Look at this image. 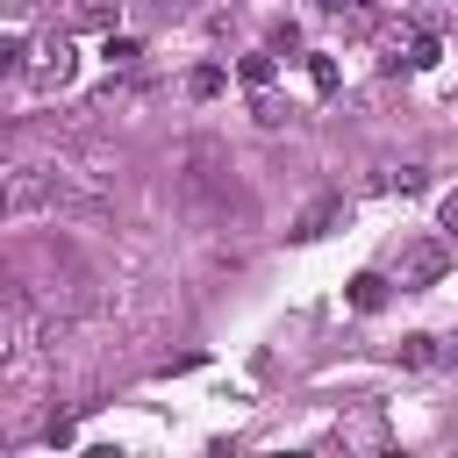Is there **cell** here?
Instances as JSON below:
<instances>
[{
    "instance_id": "11",
    "label": "cell",
    "mask_w": 458,
    "mask_h": 458,
    "mask_svg": "<svg viewBox=\"0 0 458 458\" xmlns=\"http://www.w3.org/2000/svg\"><path fill=\"white\" fill-rule=\"evenodd\" d=\"M14 72H29V43L21 36H0V79H14Z\"/></svg>"
},
{
    "instance_id": "17",
    "label": "cell",
    "mask_w": 458,
    "mask_h": 458,
    "mask_svg": "<svg viewBox=\"0 0 458 458\" xmlns=\"http://www.w3.org/2000/svg\"><path fill=\"white\" fill-rule=\"evenodd\" d=\"M50 0H0V14H14V21H36Z\"/></svg>"
},
{
    "instance_id": "15",
    "label": "cell",
    "mask_w": 458,
    "mask_h": 458,
    "mask_svg": "<svg viewBox=\"0 0 458 458\" xmlns=\"http://www.w3.org/2000/svg\"><path fill=\"white\" fill-rule=\"evenodd\" d=\"M265 50H272V57H279V50H301V29H293V21H279V29H272V43H265Z\"/></svg>"
},
{
    "instance_id": "3",
    "label": "cell",
    "mask_w": 458,
    "mask_h": 458,
    "mask_svg": "<svg viewBox=\"0 0 458 458\" xmlns=\"http://www.w3.org/2000/svg\"><path fill=\"white\" fill-rule=\"evenodd\" d=\"M72 72H79V50H72V36H43V43L29 50V86H36V93H57V86H72Z\"/></svg>"
},
{
    "instance_id": "8",
    "label": "cell",
    "mask_w": 458,
    "mask_h": 458,
    "mask_svg": "<svg viewBox=\"0 0 458 458\" xmlns=\"http://www.w3.org/2000/svg\"><path fill=\"white\" fill-rule=\"evenodd\" d=\"M114 14H122V0H72L79 29H114Z\"/></svg>"
},
{
    "instance_id": "1",
    "label": "cell",
    "mask_w": 458,
    "mask_h": 458,
    "mask_svg": "<svg viewBox=\"0 0 458 458\" xmlns=\"http://www.w3.org/2000/svg\"><path fill=\"white\" fill-rule=\"evenodd\" d=\"M64 200H86L72 172L57 165H21V172H0V222L14 215H43V208H64Z\"/></svg>"
},
{
    "instance_id": "13",
    "label": "cell",
    "mask_w": 458,
    "mask_h": 458,
    "mask_svg": "<svg viewBox=\"0 0 458 458\" xmlns=\"http://www.w3.org/2000/svg\"><path fill=\"white\" fill-rule=\"evenodd\" d=\"M372 186H401V193H422L429 179H422V165H401V172H379Z\"/></svg>"
},
{
    "instance_id": "14",
    "label": "cell",
    "mask_w": 458,
    "mask_h": 458,
    "mask_svg": "<svg viewBox=\"0 0 458 458\" xmlns=\"http://www.w3.org/2000/svg\"><path fill=\"white\" fill-rule=\"evenodd\" d=\"M437 229L458 243V193H444V200H437Z\"/></svg>"
},
{
    "instance_id": "5",
    "label": "cell",
    "mask_w": 458,
    "mask_h": 458,
    "mask_svg": "<svg viewBox=\"0 0 458 458\" xmlns=\"http://www.w3.org/2000/svg\"><path fill=\"white\" fill-rule=\"evenodd\" d=\"M401 64H408V72H437V64H444V36H437V29H415Z\"/></svg>"
},
{
    "instance_id": "10",
    "label": "cell",
    "mask_w": 458,
    "mask_h": 458,
    "mask_svg": "<svg viewBox=\"0 0 458 458\" xmlns=\"http://www.w3.org/2000/svg\"><path fill=\"white\" fill-rule=\"evenodd\" d=\"M308 79H315V93H336V86H344V72H336L329 50H308Z\"/></svg>"
},
{
    "instance_id": "18",
    "label": "cell",
    "mask_w": 458,
    "mask_h": 458,
    "mask_svg": "<svg viewBox=\"0 0 458 458\" xmlns=\"http://www.w3.org/2000/svg\"><path fill=\"white\" fill-rule=\"evenodd\" d=\"M165 7H186V0H165Z\"/></svg>"
},
{
    "instance_id": "7",
    "label": "cell",
    "mask_w": 458,
    "mask_h": 458,
    "mask_svg": "<svg viewBox=\"0 0 458 458\" xmlns=\"http://www.w3.org/2000/svg\"><path fill=\"white\" fill-rule=\"evenodd\" d=\"M386 286H394L386 272H358V279H351V308H358V315H372V308L386 301Z\"/></svg>"
},
{
    "instance_id": "12",
    "label": "cell",
    "mask_w": 458,
    "mask_h": 458,
    "mask_svg": "<svg viewBox=\"0 0 458 458\" xmlns=\"http://www.w3.org/2000/svg\"><path fill=\"white\" fill-rule=\"evenodd\" d=\"M186 93H193V100H215V93H222V64H200V72L186 79Z\"/></svg>"
},
{
    "instance_id": "4",
    "label": "cell",
    "mask_w": 458,
    "mask_h": 458,
    "mask_svg": "<svg viewBox=\"0 0 458 458\" xmlns=\"http://www.w3.org/2000/svg\"><path fill=\"white\" fill-rule=\"evenodd\" d=\"M336 222H344V193H322V200H308V208H301L293 236H301V243H315V236H329Z\"/></svg>"
},
{
    "instance_id": "2",
    "label": "cell",
    "mask_w": 458,
    "mask_h": 458,
    "mask_svg": "<svg viewBox=\"0 0 458 458\" xmlns=\"http://www.w3.org/2000/svg\"><path fill=\"white\" fill-rule=\"evenodd\" d=\"M444 265H451V236H422V243H408V250H401L394 286H401V293H422V286H437V279H444Z\"/></svg>"
},
{
    "instance_id": "9",
    "label": "cell",
    "mask_w": 458,
    "mask_h": 458,
    "mask_svg": "<svg viewBox=\"0 0 458 458\" xmlns=\"http://www.w3.org/2000/svg\"><path fill=\"white\" fill-rule=\"evenodd\" d=\"M236 79H243L250 93H265V86H272V50H250V57L236 64Z\"/></svg>"
},
{
    "instance_id": "6",
    "label": "cell",
    "mask_w": 458,
    "mask_h": 458,
    "mask_svg": "<svg viewBox=\"0 0 458 458\" xmlns=\"http://www.w3.org/2000/svg\"><path fill=\"white\" fill-rule=\"evenodd\" d=\"M444 358H451V351H444L437 336H401V365H408V372H429V365H444Z\"/></svg>"
},
{
    "instance_id": "16",
    "label": "cell",
    "mask_w": 458,
    "mask_h": 458,
    "mask_svg": "<svg viewBox=\"0 0 458 458\" xmlns=\"http://www.w3.org/2000/svg\"><path fill=\"white\" fill-rule=\"evenodd\" d=\"M136 57H143V50H136L129 36H107V64H136Z\"/></svg>"
}]
</instances>
